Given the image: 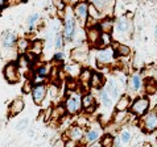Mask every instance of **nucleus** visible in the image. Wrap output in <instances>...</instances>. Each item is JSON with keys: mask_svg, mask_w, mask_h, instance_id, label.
<instances>
[{"mask_svg": "<svg viewBox=\"0 0 157 147\" xmlns=\"http://www.w3.org/2000/svg\"><path fill=\"white\" fill-rule=\"evenodd\" d=\"M152 77H153V79L156 80V83H157V66H155V70H153V76H152Z\"/></svg>", "mask_w": 157, "mask_h": 147, "instance_id": "obj_47", "label": "nucleus"}, {"mask_svg": "<svg viewBox=\"0 0 157 147\" xmlns=\"http://www.w3.org/2000/svg\"><path fill=\"white\" fill-rule=\"evenodd\" d=\"M103 88L106 89V92L108 93V96L112 99L114 102H116L117 99L121 96V87H120V84L117 83V80L115 77H110V79L104 83Z\"/></svg>", "mask_w": 157, "mask_h": 147, "instance_id": "obj_16", "label": "nucleus"}, {"mask_svg": "<svg viewBox=\"0 0 157 147\" xmlns=\"http://www.w3.org/2000/svg\"><path fill=\"white\" fill-rule=\"evenodd\" d=\"M139 125L145 133L157 131V110H148L139 118Z\"/></svg>", "mask_w": 157, "mask_h": 147, "instance_id": "obj_9", "label": "nucleus"}, {"mask_svg": "<svg viewBox=\"0 0 157 147\" xmlns=\"http://www.w3.org/2000/svg\"><path fill=\"white\" fill-rule=\"evenodd\" d=\"M123 145H121V142L119 139V137L117 135H114V145H112V147H121Z\"/></svg>", "mask_w": 157, "mask_h": 147, "instance_id": "obj_44", "label": "nucleus"}, {"mask_svg": "<svg viewBox=\"0 0 157 147\" xmlns=\"http://www.w3.org/2000/svg\"><path fill=\"white\" fill-rule=\"evenodd\" d=\"M155 36H156V38H157V27L155 28Z\"/></svg>", "mask_w": 157, "mask_h": 147, "instance_id": "obj_50", "label": "nucleus"}, {"mask_svg": "<svg viewBox=\"0 0 157 147\" xmlns=\"http://www.w3.org/2000/svg\"><path fill=\"white\" fill-rule=\"evenodd\" d=\"M66 135L71 142L81 143L82 139H83V137H85V127L78 126V125H73V126H70L67 129Z\"/></svg>", "mask_w": 157, "mask_h": 147, "instance_id": "obj_18", "label": "nucleus"}, {"mask_svg": "<svg viewBox=\"0 0 157 147\" xmlns=\"http://www.w3.org/2000/svg\"><path fill=\"white\" fill-rule=\"evenodd\" d=\"M17 34L13 30H6L0 36V49L3 51H10V53H15L16 51V44H17Z\"/></svg>", "mask_w": 157, "mask_h": 147, "instance_id": "obj_8", "label": "nucleus"}, {"mask_svg": "<svg viewBox=\"0 0 157 147\" xmlns=\"http://www.w3.org/2000/svg\"><path fill=\"white\" fill-rule=\"evenodd\" d=\"M114 24H115V20L112 17H104L98 23V27L100 29L102 33H110L112 34V30H114Z\"/></svg>", "mask_w": 157, "mask_h": 147, "instance_id": "obj_27", "label": "nucleus"}, {"mask_svg": "<svg viewBox=\"0 0 157 147\" xmlns=\"http://www.w3.org/2000/svg\"><path fill=\"white\" fill-rule=\"evenodd\" d=\"M65 58H66V55H65V53H63V50H59V51H56V53L53 54V62H56V63H62L63 60H65Z\"/></svg>", "mask_w": 157, "mask_h": 147, "instance_id": "obj_40", "label": "nucleus"}, {"mask_svg": "<svg viewBox=\"0 0 157 147\" xmlns=\"http://www.w3.org/2000/svg\"><path fill=\"white\" fill-rule=\"evenodd\" d=\"M6 7H8V0H0V12H2Z\"/></svg>", "mask_w": 157, "mask_h": 147, "instance_id": "obj_45", "label": "nucleus"}, {"mask_svg": "<svg viewBox=\"0 0 157 147\" xmlns=\"http://www.w3.org/2000/svg\"><path fill=\"white\" fill-rule=\"evenodd\" d=\"M98 104L95 101V96L91 92L82 93V110L86 114H91L97 110Z\"/></svg>", "mask_w": 157, "mask_h": 147, "instance_id": "obj_17", "label": "nucleus"}, {"mask_svg": "<svg viewBox=\"0 0 157 147\" xmlns=\"http://www.w3.org/2000/svg\"><path fill=\"white\" fill-rule=\"evenodd\" d=\"M89 19L94 20V21H100V20L103 19L102 15H100V12L93 5V4H90V3H89Z\"/></svg>", "mask_w": 157, "mask_h": 147, "instance_id": "obj_36", "label": "nucleus"}, {"mask_svg": "<svg viewBox=\"0 0 157 147\" xmlns=\"http://www.w3.org/2000/svg\"><path fill=\"white\" fill-rule=\"evenodd\" d=\"M112 47H114V50H115L116 57H119V58H127V57L131 55V53H132V50H131V47L128 45L120 44V42H115L114 41Z\"/></svg>", "mask_w": 157, "mask_h": 147, "instance_id": "obj_25", "label": "nucleus"}, {"mask_svg": "<svg viewBox=\"0 0 157 147\" xmlns=\"http://www.w3.org/2000/svg\"><path fill=\"white\" fill-rule=\"evenodd\" d=\"M28 125H29V121H28L27 118L20 120L19 122L16 124V130H17V131H23V130H25V129H27Z\"/></svg>", "mask_w": 157, "mask_h": 147, "instance_id": "obj_41", "label": "nucleus"}, {"mask_svg": "<svg viewBox=\"0 0 157 147\" xmlns=\"http://www.w3.org/2000/svg\"><path fill=\"white\" fill-rule=\"evenodd\" d=\"M24 108H25L24 100L21 97H16L8 105V114H10V117H16V116H19L24 110Z\"/></svg>", "mask_w": 157, "mask_h": 147, "instance_id": "obj_19", "label": "nucleus"}, {"mask_svg": "<svg viewBox=\"0 0 157 147\" xmlns=\"http://www.w3.org/2000/svg\"><path fill=\"white\" fill-rule=\"evenodd\" d=\"M65 114H66V110H65L63 105H58V106H56L54 109L52 110L50 118H54V120H59V118H62Z\"/></svg>", "mask_w": 157, "mask_h": 147, "instance_id": "obj_39", "label": "nucleus"}, {"mask_svg": "<svg viewBox=\"0 0 157 147\" xmlns=\"http://www.w3.org/2000/svg\"><path fill=\"white\" fill-rule=\"evenodd\" d=\"M131 30H132V25H131V21L127 17H119L117 20H115L114 24V30H112V38H127L129 36Z\"/></svg>", "mask_w": 157, "mask_h": 147, "instance_id": "obj_6", "label": "nucleus"}, {"mask_svg": "<svg viewBox=\"0 0 157 147\" xmlns=\"http://www.w3.org/2000/svg\"><path fill=\"white\" fill-rule=\"evenodd\" d=\"M78 2H81V0H65V3H66L67 5H74V4H77Z\"/></svg>", "mask_w": 157, "mask_h": 147, "instance_id": "obj_46", "label": "nucleus"}, {"mask_svg": "<svg viewBox=\"0 0 157 147\" xmlns=\"http://www.w3.org/2000/svg\"><path fill=\"white\" fill-rule=\"evenodd\" d=\"M40 23H41V13H38V12H33V13H30L28 16V19H27V29H28V32L29 33H34Z\"/></svg>", "mask_w": 157, "mask_h": 147, "instance_id": "obj_23", "label": "nucleus"}, {"mask_svg": "<svg viewBox=\"0 0 157 147\" xmlns=\"http://www.w3.org/2000/svg\"><path fill=\"white\" fill-rule=\"evenodd\" d=\"M116 54L112 46H107V47H100L97 49L95 51V60L98 63V67L104 68L106 66H111L116 62Z\"/></svg>", "mask_w": 157, "mask_h": 147, "instance_id": "obj_3", "label": "nucleus"}, {"mask_svg": "<svg viewBox=\"0 0 157 147\" xmlns=\"http://www.w3.org/2000/svg\"><path fill=\"white\" fill-rule=\"evenodd\" d=\"M149 106H151L149 97L148 96H137L132 102H131L129 113L133 114L135 117L140 118L141 116H144L148 110H149Z\"/></svg>", "mask_w": 157, "mask_h": 147, "instance_id": "obj_5", "label": "nucleus"}, {"mask_svg": "<svg viewBox=\"0 0 157 147\" xmlns=\"http://www.w3.org/2000/svg\"><path fill=\"white\" fill-rule=\"evenodd\" d=\"M32 81H30V80H28L27 81V83H25L24 84V87H23V91H24V92H30V89H32Z\"/></svg>", "mask_w": 157, "mask_h": 147, "instance_id": "obj_43", "label": "nucleus"}, {"mask_svg": "<svg viewBox=\"0 0 157 147\" xmlns=\"http://www.w3.org/2000/svg\"><path fill=\"white\" fill-rule=\"evenodd\" d=\"M99 143L102 147H112V145H114V135H111V134H103L102 138L99 139Z\"/></svg>", "mask_w": 157, "mask_h": 147, "instance_id": "obj_38", "label": "nucleus"}, {"mask_svg": "<svg viewBox=\"0 0 157 147\" xmlns=\"http://www.w3.org/2000/svg\"><path fill=\"white\" fill-rule=\"evenodd\" d=\"M77 20L74 17L73 13V9L67 5V8L65 9V13L62 16V37H63V41H65V45L66 44H71L77 40V36H78V32H77Z\"/></svg>", "mask_w": 157, "mask_h": 147, "instance_id": "obj_1", "label": "nucleus"}, {"mask_svg": "<svg viewBox=\"0 0 157 147\" xmlns=\"http://www.w3.org/2000/svg\"><path fill=\"white\" fill-rule=\"evenodd\" d=\"M52 2H53V7L56 8L58 16H61V19H62V16L65 13V9L67 8V4L65 3V0H52Z\"/></svg>", "mask_w": 157, "mask_h": 147, "instance_id": "obj_35", "label": "nucleus"}, {"mask_svg": "<svg viewBox=\"0 0 157 147\" xmlns=\"http://www.w3.org/2000/svg\"><path fill=\"white\" fill-rule=\"evenodd\" d=\"M156 110H157V109H156Z\"/></svg>", "mask_w": 157, "mask_h": 147, "instance_id": "obj_51", "label": "nucleus"}, {"mask_svg": "<svg viewBox=\"0 0 157 147\" xmlns=\"http://www.w3.org/2000/svg\"><path fill=\"white\" fill-rule=\"evenodd\" d=\"M103 135V127L99 122L91 124L85 129V137L82 139L81 145L82 146H89L93 143H97Z\"/></svg>", "mask_w": 157, "mask_h": 147, "instance_id": "obj_4", "label": "nucleus"}, {"mask_svg": "<svg viewBox=\"0 0 157 147\" xmlns=\"http://www.w3.org/2000/svg\"><path fill=\"white\" fill-rule=\"evenodd\" d=\"M42 50H44V41L41 40H34V41H30V46H29V53L34 54L36 57H40L42 54Z\"/></svg>", "mask_w": 157, "mask_h": 147, "instance_id": "obj_30", "label": "nucleus"}, {"mask_svg": "<svg viewBox=\"0 0 157 147\" xmlns=\"http://www.w3.org/2000/svg\"><path fill=\"white\" fill-rule=\"evenodd\" d=\"M86 42L89 44L90 47L93 49H99V44H100V36H102V32L98 25H94V27H89L86 28Z\"/></svg>", "mask_w": 157, "mask_h": 147, "instance_id": "obj_14", "label": "nucleus"}, {"mask_svg": "<svg viewBox=\"0 0 157 147\" xmlns=\"http://www.w3.org/2000/svg\"><path fill=\"white\" fill-rule=\"evenodd\" d=\"M98 92H99V100H100V105H102V108L104 110H108V112H111L112 110V106H115L114 105V101H112V99L108 96V93L106 92V89H104L103 87L98 89Z\"/></svg>", "mask_w": 157, "mask_h": 147, "instance_id": "obj_22", "label": "nucleus"}, {"mask_svg": "<svg viewBox=\"0 0 157 147\" xmlns=\"http://www.w3.org/2000/svg\"><path fill=\"white\" fill-rule=\"evenodd\" d=\"M86 147H102L100 146L99 142H97V143H93V145H89V146H86Z\"/></svg>", "mask_w": 157, "mask_h": 147, "instance_id": "obj_48", "label": "nucleus"}, {"mask_svg": "<svg viewBox=\"0 0 157 147\" xmlns=\"http://www.w3.org/2000/svg\"><path fill=\"white\" fill-rule=\"evenodd\" d=\"M53 147H66V141L63 139V138H59L54 142V146Z\"/></svg>", "mask_w": 157, "mask_h": 147, "instance_id": "obj_42", "label": "nucleus"}, {"mask_svg": "<svg viewBox=\"0 0 157 147\" xmlns=\"http://www.w3.org/2000/svg\"><path fill=\"white\" fill-rule=\"evenodd\" d=\"M89 2L100 12L103 19L104 17H111L114 13L115 0H89Z\"/></svg>", "mask_w": 157, "mask_h": 147, "instance_id": "obj_13", "label": "nucleus"}, {"mask_svg": "<svg viewBox=\"0 0 157 147\" xmlns=\"http://www.w3.org/2000/svg\"><path fill=\"white\" fill-rule=\"evenodd\" d=\"M54 47H56V50L59 51V50H62L63 49V46H65V41H63V37H62V33H61V30L59 32H57L54 34Z\"/></svg>", "mask_w": 157, "mask_h": 147, "instance_id": "obj_37", "label": "nucleus"}, {"mask_svg": "<svg viewBox=\"0 0 157 147\" xmlns=\"http://www.w3.org/2000/svg\"><path fill=\"white\" fill-rule=\"evenodd\" d=\"M71 9H73V13H74L77 23L82 28H85L87 20H89V2L87 0H81L77 4H74Z\"/></svg>", "mask_w": 157, "mask_h": 147, "instance_id": "obj_7", "label": "nucleus"}, {"mask_svg": "<svg viewBox=\"0 0 157 147\" xmlns=\"http://www.w3.org/2000/svg\"><path fill=\"white\" fill-rule=\"evenodd\" d=\"M53 66H52L50 63H41V64H36V67H34L33 70V75H37V76H41V77H45L48 79L50 75V71Z\"/></svg>", "mask_w": 157, "mask_h": 147, "instance_id": "obj_26", "label": "nucleus"}, {"mask_svg": "<svg viewBox=\"0 0 157 147\" xmlns=\"http://www.w3.org/2000/svg\"><path fill=\"white\" fill-rule=\"evenodd\" d=\"M106 83L104 80V76L99 72H94L93 71V75H91V80H90V88L93 89H100Z\"/></svg>", "mask_w": 157, "mask_h": 147, "instance_id": "obj_28", "label": "nucleus"}, {"mask_svg": "<svg viewBox=\"0 0 157 147\" xmlns=\"http://www.w3.org/2000/svg\"><path fill=\"white\" fill-rule=\"evenodd\" d=\"M29 46H30V41L28 40V38H25V37H21V38L17 40L16 51H19L20 54H24V53H27V51L29 50Z\"/></svg>", "mask_w": 157, "mask_h": 147, "instance_id": "obj_32", "label": "nucleus"}, {"mask_svg": "<svg viewBox=\"0 0 157 147\" xmlns=\"http://www.w3.org/2000/svg\"><path fill=\"white\" fill-rule=\"evenodd\" d=\"M91 75H93V71L90 70V68H82V71L79 74V76H78V83H79V88H78V92H79L81 88L87 89L90 88V80H91Z\"/></svg>", "mask_w": 157, "mask_h": 147, "instance_id": "obj_21", "label": "nucleus"}, {"mask_svg": "<svg viewBox=\"0 0 157 147\" xmlns=\"http://www.w3.org/2000/svg\"><path fill=\"white\" fill-rule=\"evenodd\" d=\"M117 137H119L121 145H128L129 142L132 141V133H131V130H128V129H121Z\"/></svg>", "mask_w": 157, "mask_h": 147, "instance_id": "obj_33", "label": "nucleus"}, {"mask_svg": "<svg viewBox=\"0 0 157 147\" xmlns=\"http://www.w3.org/2000/svg\"><path fill=\"white\" fill-rule=\"evenodd\" d=\"M20 68L17 66L16 60H10L6 66L3 68V75H4V79H6L10 84H16L19 83L20 80Z\"/></svg>", "mask_w": 157, "mask_h": 147, "instance_id": "obj_11", "label": "nucleus"}, {"mask_svg": "<svg viewBox=\"0 0 157 147\" xmlns=\"http://www.w3.org/2000/svg\"><path fill=\"white\" fill-rule=\"evenodd\" d=\"M131 102H132V100H131V96L129 95H121V96L117 99V101L115 102V110L116 112H127L131 106Z\"/></svg>", "mask_w": 157, "mask_h": 147, "instance_id": "obj_24", "label": "nucleus"}, {"mask_svg": "<svg viewBox=\"0 0 157 147\" xmlns=\"http://www.w3.org/2000/svg\"><path fill=\"white\" fill-rule=\"evenodd\" d=\"M82 71V64L79 63H66L63 66V74H66L67 79H78L79 74Z\"/></svg>", "mask_w": 157, "mask_h": 147, "instance_id": "obj_20", "label": "nucleus"}, {"mask_svg": "<svg viewBox=\"0 0 157 147\" xmlns=\"http://www.w3.org/2000/svg\"><path fill=\"white\" fill-rule=\"evenodd\" d=\"M112 44H114V38H112V34H110V33H102V36H100L99 49H100V47L112 46Z\"/></svg>", "mask_w": 157, "mask_h": 147, "instance_id": "obj_34", "label": "nucleus"}, {"mask_svg": "<svg viewBox=\"0 0 157 147\" xmlns=\"http://www.w3.org/2000/svg\"><path fill=\"white\" fill-rule=\"evenodd\" d=\"M127 91L129 95H139L143 92L144 89V80L140 72L135 71L128 76V81H127Z\"/></svg>", "mask_w": 157, "mask_h": 147, "instance_id": "obj_10", "label": "nucleus"}, {"mask_svg": "<svg viewBox=\"0 0 157 147\" xmlns=\"http://www.w3.org/2000/svg\"><path fill=\"white\" fill-rule=\"evenodd\" d=\"M143 147H152V145L149 143V142H145V143L143 145Z\"/></svg>", "mask_w": 157, "mask_h": 147, "instance_id": "obj_49", "label": "nucleus"}, {"mask_svg": "<svg viewBox=\"0 0 157 147\" xmlns=\"http://www.w3.org/2000/svg\"><path fill=\"white\" fill-rule=\"evenodd\" d=\"M30 95H32L33 102L36 105H41L45 100V97L48 96V84L42 83V84H33L32 89H30Z\"/></svg>", "mask_w": 157, "mask_h": 147, "instance_id": "obj_15", "label": "nucleus"}, {"mask_svg": "<svg viewBox=\"0 0 157 147\" xmlns=\"http://www.w3.org/2000/svg\"><path fill=\"white\" fill-rule=\"evenodd\" d=\"M70 57H71L73 62L79 63V64L85 63L90 57V46H89V44H87V42H83V44L75 46L71 50Z\"/></svg>", "mask_w": 157, "mask_h": 147, "instance_id": "obj_12", "label": "nucleus"}, {"mask_svg": "<svg viewBox=\"0 0 157 147\" xmlns=\"http://www.w3.org/2000/svg\"><path fill=\"white\" fill-rule=\"evenodd\" d=\"M131 113H128V110L127 112H116L115 110V114L112 116V121H114V124H117V125H121V124H124V122H127V120L131 117Z\"/></svg>", "mask_w": 157, "mask_h": 147, "instance_id": "obj_31", "label": "nucleus"}, {"mask_svg": "<svg viewBox=\"0 0 157 147\" xmlns=\"http://www.w3.org/2000/svg\"><path fill=\"white\" fill-rule=\"evenodd\" d=\"M63 108L69 116H77L82 112V93L78 91H67Z\"/></svg>", "mask_w": 157, "mask_h": 147, "instance_id": "obj_2", "label": "nucleus"}, {"mask_svg": "<svg viewBox=\"0 0 157 147\" xmlns=\"http://www.w3.org/2000/svg\"><path fill=\"white\" fill-rule=\"evenodd\" d=\"M144 92H145V95H155L157 92V83L156 80L153 79V77H145L144 79Z\"/></svg>", "mask_w": 157, "mask_h": 147, "instance_id": "obj_29", "label": "nucleus"}]
</instances>
